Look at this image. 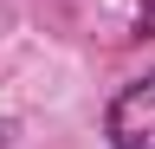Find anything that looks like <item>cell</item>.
Masks as SVG:
<instances>
[{
    "label": "cell",
    "mask_w": 155,
    "mask_h": 149,
    "mask_svg": "<svg viewBox=\"0 0 155 149\" xmlns=\"http://www.w3.org/2000/svg\"><path fill=\"white\" fill-rule=\"evenodd\" d=\"M71 20L97 46H129L155 32V0H71Z\"/></svg>",
    "instance_id": "cell-1"
},
{
    "label": "cell",
    "mask_w": 155,
    "mask_h": 149,
    "mask_svg": "<svg viewBox=\"0 0 155 149\" xmlns=\"http://www.w3.org/2000/svg\"><path fill=\"white\" fill-rule=\"evenodd\" d=\"M104 130H110V143H116V149H155V71L116 91V104H110Z\"/></svg>",
    "instance_id": "cell-2"
}]
</instances>
